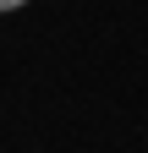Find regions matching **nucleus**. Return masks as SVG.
Here are the masks:
<instances>
[{
	"mask_svg": "<svg viewBox=\"0 0 148 153\" xmlns=\"http://www.w3.org/2000/svg\"><path fill=\"white\" fill-rule=\"evenodd\" d=\"M28 0H0V16H11V11H22Z\"/></svg>",
	"mask_w": 148,
	"mask_h": 153,
	"instance_id": "1",
	"label": "nucleus"
}]
</instances>
